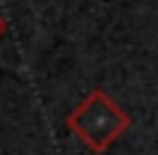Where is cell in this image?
<instances>
[{
  "instance_id": "1",
  "label": "cell",
  "mask_w": 158,
  "mask_h": 155,
  "mask_svg": "<svg viewBox=\"0 0 158 155\" xmlns=\"http://www.w3.org/2000/svg\"><path fill=\"white\" fill-rule=\"evenodd\" d=\"M66 125H69V131L89 149V152L102 155L128 131L131 116H128L105 90H93V93H87V98L66 116Z\"/></svg>"
},
{
  "instance_id": "2",
  "label": "cell",
  "mask_w": 158,
  "mask_h": 155,
  "mask_svg": "<svg viewBox=\"0 0 158 155\" xmlns=\"http://www.w3.org/2000/svg\"><path fill=\"white\" fill-rule=\"evenodd\" d=\"M3 30H6V18L0 15V36H3Z\"/></svg>"
}]
</instances>
